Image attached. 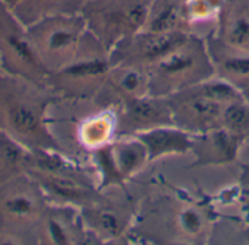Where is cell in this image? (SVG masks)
Listing matches in <instances>:
<instances>
[{
    "mask_svg": "<svg viewBox=\"0 0 249 245\" xmlns=\"http://www.w3.org/2000/svg\"><path fill=\"white\" fill-rule=\"evenodd\" d=\"M50 200L42 187L22 174L0 188V244H36Z\"/></svg>",
    "mask_w": 249,
    "mask_h": 245,
    "instance_id": "3957f363",
    "label": "cell"
},
{
    "mask_svg": "<svg viewBox=\"0 0 249 245\" xmlns=\"http://www.w3.org/2000/svg\"><path fill=\"white\" fill-rule=\"evenodd\" d=\"M140 224L143 232L156 226V235L166 237V243H204V238L212 235L209 212L197 203L184 200H162Z\"/></svg>",
    "mask_w": 249,
    "mask_h": 245,
    "instance_id": "30bf717a",
    "label": "cell"
},
{
    "mask_svg": "<svg viewBox=\"0 0 249 245\" xmlns=\"http://www.w3.org/2000/svg\"><path fill=\"white\" fill-rule=\"evenodd\" d=\"M213 35L231 47L249 50V0H223Z\"/></svg>",
    "mask_w": 249,
    "mask_h": 245,
    "instance_id": "ac0fdd59",
    "label": "cell"
},
{
    "mask_svg": "<svg viewBox=\"0 0 249 245\" xmlns=\"http://www.w3.org/2000/svg\"><path fill=\"white\" fill-rule=\"evenodd\" d=\"M117 107V136H136L156 127L175 126L166 96H139Z\"/></svg>",
    "mask_w": 249,
    "mask_h": 245,
    "instance_id": "5bb4252c",
    "label": "cell"
},
{
    "mask_svg": "<svg viewBox=\"0 0 249 245\" xmlns=\"http://www.w3.org/2000/svg\"><path fill=\"white\" fill-rule=\"evenodd\" d=\"M223 0H187L184 3L188 22L203 20L210 16H217Z\"/></svg>",
    "mask_w": 249,
    "mask_h": 245,
    "instance_id": "d4e9b609",
    "label": "cell"
},
{
    "mask_svg": "<svg viewBox=\"0 0 249 245\" xmlns=\"http://www.w3.org/2000/svg\"><path fill=\"white\" fill-rule=\"evenodd\" d=\"M239 197L244 209L249 215V164L242 167V174L239 178Z\"/></svg>",
    "mask_w": 249,
    "mask_h": 245,
    "instance_id": "484cf974",
    "label": "cell"
},
{
    "mask_svg": "<svg viewBox=\"0 0 249 245\" xmlns=\"http://www.w3.org/2000/svg\"><path fill=\"white\" fill-rule=\"evenodd\" d=\"M117 105L139 96L149 95V76L143 67L133 64H111L105 86Z\"/></svg>",
    "mask_w": 249,
    "mask_h": 245,
    "instance_id": "d6986e66",
    "label": "cell"
},
{
    "mask_svg": "<svg viewBox=\"0 0 249 245\" xmlns=\"http://www.w3.org/2000/svg\"><path fill=\"white\" fill-rule=\"evenodd\" d=\"M26 172L42 187L50 203L80 209L101 193L99 184L60 151H32Z\"/></svg>",
    "mask_w": 249,
    "mask_h": 245,
    "instance_id": "277c9868",
    "label": "cell"
},
{
    "mask_svg": "<svg viewBox=\"0 0 249 245\" xmlns=\"http://www.w3.org/2000/svg\"><path fill=\"white\" fill-rule=\"evenodd\" d=\"M60 99L48 85L0 72V133L29 151H60L48 124L50 107Z\"/></svg>",
    "mask_w": 249,
    "mask_h": 245,
    "instance_id": "6da1fadb",
    "label": "cell"
},
{
    "mask_svg": "<svg viewBox=\"0 0 249 245\" xmlns=\"http://www.w3.org/2000/svg\"><path fill=\"white\" fill-rule=\"evenodd\" d=\"M155 0H85L80 13L89 32L108 50L144 29Z\"/></svg>",
    "mask_w": 249,
    "mask_h": 245,
    "instance_id": "52a82bcc",
    "label": "cell"
},
{
    "mask_svg": "<svg viewBox=\"0 0 249 245\" xmlns=\"http://www.w3.org/2000/svg\"><path fill=\"white\" fill-rule=\"evenodd\" d=\"M0 67L1 72L41 85H48L50 72L39 60L26 25L0 1Z\"/></svg>",
    "mask_w": 249,
    "mask_h": 245,
    "instance_id": "9c48e42d",
    "label": "cell"
},
{
    "mask_svg": "<svg viewBox=\"0 0 249 245\" xmlns=\"http://www.w3.org/2000/svg\"><path fill=\"white\" fill-rule=\"evenodd\" d=\"M0 72H1V67H0Z\"/></svg>",
    "mask_w": 249,
    "mask_h": 245,
    "instance_id": "83f0119b",
    "label": "cell"
},
{
    "mask_svg": "<svg viewBox=\"0 0 249 245\" xmlns=\"http://www.w3.org/2000/svg\"><path fill=\"white\" fill-rule=\"evenodd\" d=\"M109 69L108 50L92 37L88 48L74 61L50 75L48 86L60 98L89 99L102 92Z\"/></svg>",
    "mask_w": 249,
    "mask_h": 245,
    "instance_id": "ba28073f",
    "label": "cell"
},
{
    "mask_svg": "<svg viewBox=\"0 0 249 245\" xmlns=\"http://www.w3.org/2000/svg\"><path fill=\"white\" fill-rule=\"evenodd\" d=\"M6 7H9L10 10H15L19 4H22L25 0H0Z\"/></svg>",
    "mask_w": 249,
    "mask_h": 245,
    "instance_id": "4316f807",
    "label": "cell"
},
{
    "mask_svg": "<svg viewBox=\"0 0 249 245\" xmlns=\"http://www.w3.org/2000/svg\"><path fill=\"white\" fill-rule=\"evenodd\" d=\"M83 225L96 241H115L130 231L134 221V210L128 199L114 196L101 190L99 196L79 209Z\"/></svg>",
    "mask_w": 249,
    "mask_h": 245,
    "instance_id": "7c38bea8",
    "label": "cell"
},
{
    "mask_svg": "<svg viewBox=\"0 0 249 245\" xmlns=\"http://www.w3.org/2000/svg\"><path fill=\"white\" fill-rule=\"evenodd\" d=\"M188 34L190 32L187 29H142L137 34L120 41L109 51L111 64H133L146 70L152 63L179 44Z\"/></svg>",
    "mask_w": 249,
    "mask_h": 245,
    "instance_id": "4fadbf2b",
    "label": "cell"
},
{
    "mask_svg": "<svg viewBox=\"0 0 249 245\" xmlns=\"http://www.w3.org/2000/svg\"><path fill=\"white\" fill-rule=\"evenodd\" d=\"M136 136L144 143L149 161H155L166 155H184L191 151V134L177 126L156 127Z\"/></svg>",
    "mask_w": 249,
    "mask_h": 245,
    "instance_id": "ffe728a7",
    "label": "cell"
},
{
    "mask_svg": "<svg viewBox=\"0 0 249 245\" xmlns=\"http://www.w3.org/2000/svg\"><path fill=\"white\" fill-rule=\"evenodd\" d=\"M222 127L245 142L249 139V102L236 98L226 104L222 115Z\"/></svg>",
    "mask_w": 249,
    "mask_h": 245,
    "instance_id": "cb8c5ba5",
    "label": "cell"
},
{
    "mask_svg": "<svg viewBox=\"0 0 249 245\" xmlns=\"http://www.w3.org/2000/svg\"><path fill=\"white\" fill-rule=\"evenodd\" d=\"M88 237L90 235L77 207L50 203L36 234V244H85L89 243Z\"/></svg>",
    "mask_w": 249,
    "mask_h": 245,
    "instance_id": "9a60e30c",
    "label": "cell"
},
{
    "mask_svg": "<svg viewBox=\"0 0 249 245\" xmlns=\"http://www.w3.org/2000/svg\"><path fill=\"white\" fill-rule=\"evenodd\" d=\"M32 151L0 133V188L26 172Z\"/></svg>",
    "mask_w": 249,
    "mask_h": 245,
    "instance_id": "44dd1931",
    "label": "cell"
},
{
    "mask_svg": "<svg viewBox=\"0 0 249 245\" xmlns=\"http://www.w3.org/2000/svg\"><path fill=\"white\" fill-rule=\"evenodd\" d=\"M95 162L101 175V190L123 187L149 162V153L137 136H121V139L96 149Z\"/></svg>",
    "mask_w": 249,
    "mask_h": 245,
    "instance_id": "8fae6325",
    "label": "cell"
},
{
    "mask_svg": "<svg viewBox=\"0 0 249 245\" xmlns=\"http://www.w3.org/2000/svg\"><path fill=\"white\" fill-rule=\"evenodd\" d=\"M117 134L115 113H101L98 115L86 118L79 126V140L83 146L89 149H99L109 142Z\"/></svg>",
    "mask_w": 249,
    "mask_h": 245,
    "instance_id": "7402d4cb",
    "label": "cell"
},
{
    "mask_svg": "<svg viewBox=\"0 0 249 245\" xmlns=\"http://www.w3.org/2000/svg\"><path fill=\"white\" fill-rule=\"evenodd\" d=\"M26 28L39 60L50 73L74 61L93 37L80 12L47 15Z\"/></svg>",
    "mask_w": 249,
    "mask_h": 245,
    "instance_id": "5b68a950",
    "label": "cell"
},
{
    "mask_svg": "<svg viewBox=\"0 0 249 245\" xmlns=\"http://www.w3.org/2000/svg\"><path fill=\"white\" fill-rule=\"evenodd\" d=\"M206 44L214 76L229 83L249 102V50L231 47L214 35L206 37Z\"/></svg>",
    "mask_w": 249,
    "mask_h": 245,
    "instance_id": "2e32d148",
    "label": "cell"
},
{
    "mask_svg": "<svg viewBox=\"0 0 249 245\" xmlns=\"http://www.w3.org/2000/svg\"><path fill=\"white\" fill-rule=\"evenodd\" d=\"M83 3L85 0H25L12 12L28 26L47 15L79 13Z\"/></svg>",
    "mask_w": 249,
    "mask_h": 245,
    "instance_id": "603a6c76",
    "label": "cell"
},
{
    "mask_svg": "<svg viewBox=\"0 0 249 245\" xmlns=\"http://www.w3.org/2000/svg\"><path fill=\"white\" fill-rule=\"evenodd\" d=\"M166 98L174 124L185 133L196 136L220 129L226 104L242 96L225 80L219 77L213 80L210 77Z\"/></svg>",
    "mask_w": 249,
    "mask_h": 245,
    "instance_id": "8992f818",
    "label": "cell"
},
{
    "mask_svg": "<svg viewBox=\"0 0 249 245\" xmlns=\"http://www.w3.org/2000/svg\"><path fill=\"white\" fill-rule=\"evenodd\" d=\"M242 140L229 133L226 129H214L201 134L191 136V153L197 167L223 165L236 159Z\"/></svg>",
    "mask_w": 249,
    "mask_h": 245,
    "instance_id": "e0dca14e",
    "label": "cell"
},
{
    "mask_svg": "<svg viewBox=\"0 0 249 245\" xmlns=\"http://www.w3.org/2000/svg\"><path fill=\"white\" fill-rule=\"evenodd\" d=\"M149 95L169 96L214 76L206 38L188 34L147 69Z\"/></svg>",
    "mask_w": 249,
    "mask_h": 245,
    "instance_id": "7a4b0ae2",
    "label": "cell"
}]
</instances>
